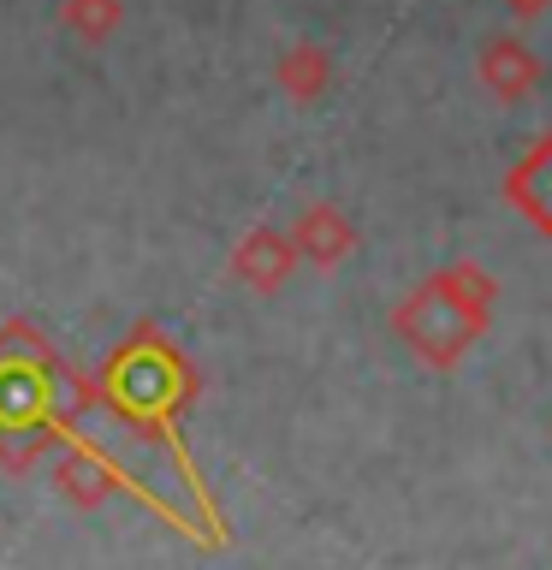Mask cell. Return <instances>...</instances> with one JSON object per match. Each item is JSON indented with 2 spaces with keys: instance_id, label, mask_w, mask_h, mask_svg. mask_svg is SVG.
<instances>
[{
  "instance_id": "obj_1",
  "label": "cell",
  "mask_w": 552,
  "mask_h": 570,
  "mask_svg": "<svg viewBox=\"0 0 552 570\" xmlns=\"http://www.w3.org/2000/svg\"><path fill=\"white\" fill-rule=\"evenodd\" d=\"M71 18L89 30V36H101V30H114V18H119V0H71Z\"/></svg>"
},
{
  "instance_id": "obj_2",
  "label": "cell",
  "mask_w": 552,
  "mask_h": 570,
  "mask_svg": "<svg viewBox=\"0 0 552 570\" xmlns=\"http://www.w3.org/2000/svg\"><path fill=\"white\" fill-rule=\"evenodd\" d=\"M516 7H523V12H534V7H541V0H516Z\"/></svg>"
}]
</instances>
